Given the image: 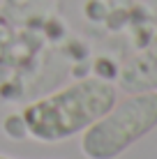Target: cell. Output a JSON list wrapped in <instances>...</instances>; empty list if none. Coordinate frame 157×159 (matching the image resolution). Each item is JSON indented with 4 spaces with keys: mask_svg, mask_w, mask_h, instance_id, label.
<instances>
[{
    "mask_svg": "<svg viewBox=\"0 0 157 159\" xmlns=\"http://www.w3.org/2000/svg\"><path fill=\"white\" fill-rule=\"evenodd\" d=\"M118 102V90L102 76L74 81L46 97L30 102L19 113L25 134L39 143H60L83 134Z\"/></svg>",
    "mask_w": 157,
    "mask_h": 159,
    "instance_id": "cell-1",
    "label": "cell"
},
{
    "mask_svg": "<svg viewBox=\"0 0 157 159\" xmlns=\"http://www.w3.org/2000/svg\"><path fill=\"white\" fill-rule=\"evenodd\" d=\"M157 127V90L132 92L81 134L85 159H118Z\"/></svg>",
    "mask_w": 157,
    "mask_h": 159,
    "instance_id": "cell-2",
    "label": "cell"
},
{
    "mask_svg": "<svg viewBox=\"0 0 157 159\" xmlns=\"http://www.w3.org/2000/svg\"><path fill=\"white\" fill-rule=\"evenodd\" d=\"M118 85L127 95L157 90V32L148 42V46H143L136 56H132L122 65L118 74Z\"/></svg>",
    "mask_w": 157,
    "mask_h": 159,
    "instance_id": "cell-3",
    "label": "cell"
},
{
    "mask_svg": "<svg viewBox=\"0 0 157 159\" xmlns=\"http://www.w3.org/2000/svg\"><path fill=\"white\" fill-rule=\"evenodd\" d=\"M0 159H16V157H9V155H2V152H0Z\"/></svg>",
    "mask_w": 157,
    "mask_h": 159,
    "instance_id": "cell-4",
    "label": "cell"
}]
</instances>
